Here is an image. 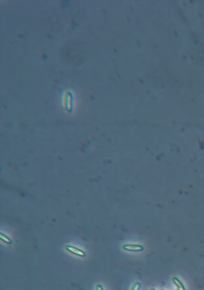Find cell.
I'll return each mask as SVG.
<instances>
[{
  "label": "cell",
  "instance_id": "2",
  "mask_svg": "<svg viewBox=\"0 0 204 290\" xmlns=\"http://www.w3.org/2000/svg\"><path fill=\"white\" fill-rule=\"evenodd\" d=\"M123 247L125 250L130 251H142L143 249V247L141 246L133 244H125Z\"/></svg>",
  "mask_w": 204,
  "mask_h": 290
},
{
  "label": "cell",
  "instance_id": "6",
  "mask_svg": "<svg viewBox=\"0 0 204 290\" xmlns=\"http://www.w3.org/2000/svg\"><path fill=\"white\" fill-rule=\"evenodd\" d=\"M95 290H104V288L101 285L98 284L96 286V287H95Z\"/></svg>",
  "mask_w": 204,
  "mask_h": 290
},
{
  "label": "cell",
  "instance_id": "7",
  "mask_svg": "<svg viewBox=\"0 0 204 290\" xmlns=\"http://www.w3.org/2000/svg\"><path fill=\"white\" fill-rule=\"evenodd\" d=\"M150 290H155V289H150Z\"/></svg>",
  "mask_w": 204,
  "mask_h": 290
},
{
  "label": "cell",
  "instance_id": "1",
  "mask_svg": "<svg viewBox=\"0 0 204 290\" xmlns=\"http://www.w3.org/2000/svg\"><path fill=\"white\" fill-rule=\"evenodd\" d=\"M65 249L67 251H68L69 252L76 255H78L80 257H85L86 255V253L84 251H83L82 250L77 247H75L74 246H69L68 245V246H65Z\"/></svg>",
  "mask_w": 204,
  "mask_h": 290
},
{
  "label": "cell",
  "instance_id": "3",
  "mask_svg": "<svg viewBox=\"0 0 204 290\" xmlns=\"http://www.w3.org/2000/svg\"><path fill=\"white\" fill-rule=\"evenodd\" d=\"M173 282L175 283V285L177 287V288H178L177 290H186L182 282L179 279H178L177 278L174 277V278H173Z\"/></svg>",
  "mask_w": 204,
  "mask_h": 290
},
{
  "label": "cell",
  "instance_id": "5",
  "mask_svg": "<svg viewBox=\"0 0 204 290\" xmlns=\"http://www.w3.org/2000/svg\"><path fill=\"white\" fill-rule=\"evenodd\" d=\"M140 288H141V284H140L139 282H135L133 283V285L132 287L131 290H139Z\"/></svg>",
  "mask_w": 204,
  "mask_h": 290
},
{
  "label": "cell",
  "instance_id": "4",
  "mask_svg": "<svg viewBox=\"0 0 204 290\" xmlns=\"http://www.w3.org/2000/svg\"><path fill=\"white\" fill-rule=\"evenodd\" d=\"M0 237H1V240L2 241H3L4 242H5V243L11 244L12 241H11V239L6 235H5L3 233H1V234H0Z\"/></svg>",
  "mask_w": 204,
  "mask_h": 290
}]
</instances>
